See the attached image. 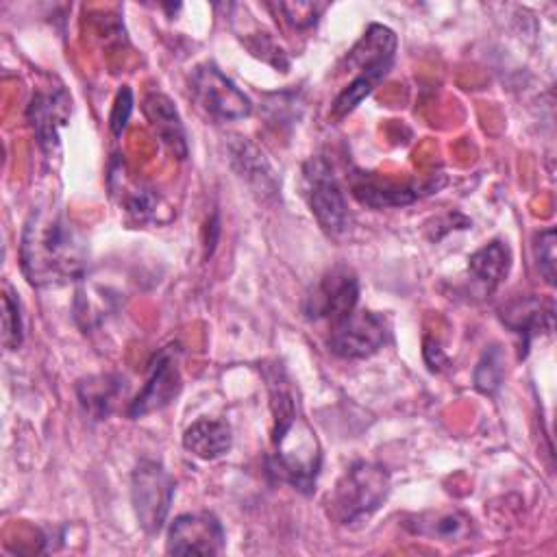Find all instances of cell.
<instances>
[{"label": "cell", "mask_w": 557, "mask_h": 557, "mask_svg": "<svg viewBox=\"0 0 557 557\" xmlns=\"http://www.w3.org/2000/svg\"><path fill=\"white\" fill-rule=\"evenodd\" d=\"M472 520L461 513V511H446V513H435L431 520L416 524V531L429 537H440L444 542L453 540H463L470 535Z\"/></svg>", "instance_id": "21"}, {"label": "cell", "mask_w": 557, "mask_h": 557, "mask_svg": "<svg viewBox=\"0 0 557 557\" xmlns=\"http://www.w3.org/2000/svg\"><path fill=\"white\" fill-rule=\"evenodd\" d=\"M189 91L196 104L218 122L244 120L252 111L250 98L211 61L194 67Z\"/></svg>", "instance_id": "5"}, {"label": "cell", "mask_w": 557, "mask_h": 557, "mask_svg": "<svg viewBox=\"0 0 557 557\" xmlns=\"http://www.w3.org/2000/svg\"><path fill=\"white\" fill-rule=\"evenodd\" d=\"M183 446L189 455L205 461H213L231 450L233 431L224 420L200 418L185 429Z\"/></svg>", "instance_id": "14"}, {"label": "cell", "mask_w": 557, "mask_h": 557, "mask_svg": "<svg viewBox=\"0 0 557 557\" xmlns=\"http://www.w3.org/2000/svg\"><path fill=\"white\" fill-rule=\"evenodd\" d=\"M498 315L505 322V326H509L513 333L522 337V357L527 355V348L535 335L553 329V302H542L540 298L533 296L507 302L505 307L498 309Z\"/></svg>", "instance_id": "13"}, {"label": "cell", "mask_w": 557, "mask_h": 557, "mask_svg": "<svg viewBox=\"0 0 557 557\" xmlns=\"http://www.w3.org/2000/svg\"><path fill=\"white\" fill-rule=\"evenodd\" d=\"M392 67L387 65H376V67H368V70H359L357 76L337 94L335 102H333V117H344L350 111L357 109V104L370 96L374 91V87L389 74Z\"/></svg>", "instance_id": "20"}, {"label": "cell", "mask_w": 557, "mask_h": 557, "mask_svg": "<svg viewBox=\"0 0 557 557\" xmlns=\"http://www.w3.org/2000/svg\"><path fill=\"white\" fill-rule=\"evenodd\" d=\"M183 379H181V368H178V346L170 344L163 346L148 370V379L139 394L128 403L126 416L137 420L148 413L161 411L168 407L181 392Z\"/></svg>", "instance_id": "8"}, {"label": "cell", "mask_w": 557, "mask_h": 557, "mask_svg": "<svg viewBox=\"0 0 557 557\" xmlns=\"http://www.w3.org/2000/svg\"><path fill=\"white\" fill-rule=\"evenodd\" d=\"M359 281L346 265L329 270L320 283L307 294L302 311L309 320H329L331 324L357 309Z\"/></svg>", "instance_id": "9"}, {"label": "cell", "mask_w": 557, "mask_h": 557, "mask_svg": "<svg viewBox=\"0 0 557 557\" xmlns=\"http://www.w3.org/2000/svg\"><path fill=\"white\" fill-rule=\"evenodd\" d=\"M131 111H133V91L128 87H122L115 96V102H113V109L109 115V126L115 137L122 135V131L126 128Z\"/></svg>", "instance_id": "27"}, {"label": "cell", "mask_w": 557, "mask_h": 557, "mask_svg": "<svg viewBox=\"0 0 557 557\" xmlns=\"http://www.w3.org/2000/svg\"><path fill=\"white\" fill-rule=\"evenodd\" d=\"M231 159L235 170L239 172L242 178H246L257 191L263 194H274L276 191V176L270 168V163L263 159V154L250 144L239 139L235 146H231Z\"/></svg>", "instance_id": "19"}, {"label": "cell", "mask_w": 557, "mask_h": 557, "mask_svg": "<svg viewBox=\"0 0 557 557\" xmlns=\"http://www.w3.org/2000/svg\"><path fill=\"white\" fill-rule=\"evenodd\" d=\"M350 189H352V196L361 205H368V207H374V209L403 207V205H409L418 198L416 187L398 185V183H392L387 178H381V176H374V174H368V172L352 174Z\"/></svg>", "instance_id": "16"}, {"label": "cell", "mask_w": 557, "mask_h": 557, "mask_svg": "<svg viewBox=\"0 0 557 557\" xmlns=\"http://www.w3.org/2000/svg\"><path fill=\"white\" fill-rule=\"evenodd\" d=\"M276 9L285 15V20L294 28H311L318 22V15L322 13L324 4H315V2H278Z\"/></svg>", "instance_id": "25"}, {"label": "cell", "mask_w": 557, "mask_h": 557, "mask_svg": "<svg viewBox=\"0 0 557 557\" xmlns=\"http://www.w3.org/2000/svg\"><path fill=\"white\" fill-rule=\"evenodd\" d=\"M270 389V407L274 416L272 453L268 472L300 494H311L322 466V448L315 431L300 413L298 400L281 368L265 372Z\"/></svg>", "instance_id": "2"}, {"label": "cell", "mask_w": 557, "mask_h": 557, "mask_svg": "<svg viewBox=\"0 0 557 557\" xmlns=\"http://www.w3.org/2000/svg\"><path fill=\"white\" fill-rule=\"evenodd\" d=\"M389 339V324L376 311H352L331 324L329 350L342 359H366L379 352Z\"/></svg>", "instance_id": "7"}, {"label": "cell", "mask_w": 557, "mask_h": 557, "mask_svg": "<svg viewBox=\"0 0 557 557\" xmlns=\"http://www.w3.org/2000/svg\"><path fill=\"white\" fill-rule=\"evenodd\" d=\"M396 46H398V39L392 28L383 24H370L361 35V39L348 52L346 57L348 67L357 72L366 67H376V65L392 67L396 57Z\"/></svg>", "instance_id": "15"}, {"label": "cell", "mask_w": 557, "mask_h": 557, "mask_svg": "<svg viewBox=\"0 0 557 557\" xmlns=\"http://www.w3.org/2000/svg\"><path fill=\"white\" fill-rule=\"evenodd\" d=\"M389 472L374 461H355L335 483L331 496V516L339 524L368 520L389 496Z\"/></svg>", "instance_id": "3"}, {"label": "cell", "mask_w": 557, "mask_h": 557, "mask_svg": "<svg viewBox=\"0 0 557 557\" xmlns=\"http://www.w3.org/2000/svg\"><path fill=\"white\" fill-rule=\"evenodd\" d=\"M511 268V250L500 239H494L479 250H474L468 259L470 276L483 285L485 292L498 287V283L507 276Z\"/></svg>", "instance_id": "18"}, {"label": "cell", "mask_w": 557, "mask_h": 557, "mask_svg": "<svg viewBox=\"0 0 557 557\" xmlns=\"http://www.w3.org/2000/svg\"><path fill=\"white\" fill-rule=\"evenodd\" d=\"M126 392V381L120 374H96L76 383V394L83 409L96 418H107Z\"/></svg>", "instance_id": "17"}, {"label": "cell", "mask_w": 557, "mask_h": 557, "mask_svg": "<svg viewBox=\"0 0 557 557\" xmlns=\"http://www.w3.org/2000/svg\"><path fill=\"white\" fill-rule=\"evenodd\" d=\"M302 174H305V196L318 224L331 235L344 233L350 215H348V205H346L342 185L337 183L331 165L322 157H313L305 163Z\"/></svg>", "instance_id": "6"}, {"label": "cell", "mask_w": 557, "mask_h": 557, "mask_svg": "<svg viewBox=\"0 0 557 557\" xmlns=\"http://www.w3.org/2000/svg\"><path fill=\"white\" fill-rule=\"evenodd\" d=\"M144 115L148 120V124L152 126L154 135L159 137V141L176 157V159H185L187 157V135H185V126L181 122V115L174 107V102L165 96V94H148L144 98Z\"/></svg>", "instance_id": "12"}, {"label": "cell", "mask_w": 557, "mask_h": 557, "mask_svg": "<svg viewBox=\"0 0 557 557\" xmlns=\"http://www.w3.org/2000/svg\"><path fill=\"white\" fill-rule=\"evenodd\" d=\"M70 113H72V98L61 85L37 89L33 94L26 107V120L46 157L57 154L61 144V128L67 124Z\"/></svg>", "instance_id": "11"}, {"label": "cell", "mask_w": 557, "mask_h": 557, "mask_svg": "<svg viewBox=\"0 0 557 557\" xmlns=\"http://www.w3.org/2000/svg\"><path fill=\"white\" fill-rule=\"evenodd\" d=\"M176 483L172 474L154 459H141L131 476V500L137 524L154 535L165 527Z\"/></svg>", "instance_id": "4"}, {"label": "cell", "mask_w": 557, "mask_h": 557, "mask_svg": "<svg viewBox=\"0 0 557 557\" xmlns=\"http://www.w3.org/2000/svg\"><path fill=\"white\" fill-rule=\"evenodd\" d=\"M535 259L540 274L548 285H555V228L548 226L535 235Z\"/></svg>", "instance_id": "24"}, {"label": "cell", "mask_w": 557, "mask_h": 557, "mask_svg": "<svg viewBox=\"0 0 557 557\" xmlns=\"http://www.w3.org/2000/svg\"><path fill=\"white\" fill-rule=\"evenodd\" d=\"M124 209L128 215H133L137 222H146V220H152L157 218V211H159V198L152 194V189H133L128 196H126V202H124Z\"/></svg>", "instance_id": "26"}, {"label": "cell", "mask_w": 557, "mask_h": 557, "mask_svg": "<svg viewBox=\"0 0 557 557\" xmlns=\"http://www.w3.org/2000/svg\"><path fill=\"white\" fill-rule=\"evenodd\" d=\"M505 376V357L498 346H490L476 368H474V387L483 394H496V389L503 385Z\"/></svg>", "instance_id": "23"}, {"label": "cell", "mask_w": 557, "mask_h": 557, "mask_svg": "<svg viewBox=\"0 0 557 557\" xmlns=\"http://www.w3.org/2000/svg\"><path fill=\"white\" fill-rule=\"evenodd\" d=\"M224 537V527L213 513H181L168 527L165 550L170 555H220Z\"/></svg>", "instance_id": "10"}, {"label": "cell", "mask_w": 557, "mask_h": 557, "mask_svg": "<svg viewBox=\"0 0 557 557\" xmlns=\"http://www.w3.org/2000/svg\"><path fill=\"white\" fill-rule=\"evenodd\" d=\"M87 259V237L63 209L44 205L30 211L20 239V265L33 287H61L83 278Z\"/></svg>", "instance_id": "1"}, {"label": "cell", "mask_w": 557, "mask_h": 557, "mask_svg": "<svg viewBox=\"0 0 557 557\" xmlns=\"http://www.w3.org/2000/svg\"><path fill=\"white\" fill-rule=\"evenodd\" d=\"M24 339L22 305L11 285H4L2 292V344L7 350H17Z\"/></svg>", "instance_id": "22"}]
</instances>
